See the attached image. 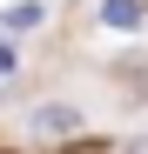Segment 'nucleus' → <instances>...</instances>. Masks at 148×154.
Segmentation results:
<instances>
[{
	"label": "nucleus",
	"instance_id": "obj_1",
	"mask_svg": "<svg viewBox=\"0 0 148 154\" xmlns=\"http://www.w3.org/2000/svg\"><path fill=\"white\" fill-rule=\"evenodd\" d=\"M61 134H81V107L67 100H40L27 114V141H61Z\"/></svg>",
	"mask_w": 148,
	"mask_h": 154
},
{
	"label": "nucleus",
	"instance_id": "obj_2",
	"mask_svg": "<svg viewBox=\"0 0 148 154\" xmlns=\"http://www.w3.org/2000/svg\"><path fill=\"white\" fill-rule=\"evenodd\" d=\"M101 20H108V27H135V20H141V0H108Z\"/></svg>",
	"mask_w": 148,
	"mask_h": 154
}]
</instances>
